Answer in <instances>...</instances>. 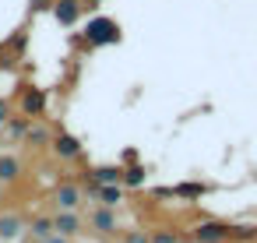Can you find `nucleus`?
Wrapping results in <instances>:
<instances>
[{"label":"nucleus","mask_w":257,"mask_h":243,"mask_svg":"<svg viewBox=\"0 0 257 243\" xmlns=\"http://www.w3.org/2000/svg\"><path fill=\"white\" fill-rule=\"evenodd\" d=\"M81 36H85L88 46H116L120 43V25L113 18H92Z\"/></svg>","instance_id":"nucleus-1"},{"label":"nucleus","mask_w":257,"mask_h":243,"mask_svg":"<svg viewBox=\"0 0 257 243\" xmlns=\"http://www.w3.org/2000/svg\"><path fill=\"white\" fill-rule=\"evenodd\" d=\"M232 236V225H225V222H215V218H208V222H197V229H194V239L197 243H225Z\"/></svg>","instance_id":"nucleus-2"},{"label":"nucleus","mask_w":257,"mask_h":243,"mask_svg":"<svg viewBox=\"0 0 257 243\" xmlns=\"http://www.w3.org/2000/svg\"><path fill=\"white\" fill-rule=\"evenodd\" d=\"M53 18L60 25H78L81 18V0H53Z\"/></svg>","instance_id":"nucleus-3"},{"label":"nucleus","mask_w":257,"mask_h":243,"mask_svg":"<svg viewBox=\"0 0 257 243\" xmlns=\"http://www.w3.org/2000/svg\"><path fill=\"white\" fill-rule=\"evenodd\" d=\"M78 229H81V218H78V211H64V208H57V215H53V232H60V236H78Z\"/></svg>","instance_id":"nucleus-4"},{"label":"nucleus","mask_w":257,"mask_h":243,"mask_svg":"<svg viewBox=\"0 0 257 243\" xmlns=\"http://www.w3.org/2000/svg\"><path fill=\"white\" fill-rule=\"evenodd\" d=\"M53 201H57V208H64V211H78V204H81V190H78L74 183H60V187L53 190Z\"/></svg>","instance_id":"nucleus-5"},{"label":"nucleus","mask_w":257,"mask_h":243,"mask_svg":"<svg viewBox=\"0 0 257 243\" xmlns=\"http://www.w3.org/2000/svg\"><path fill=\"white\" fill-rule=\"evenodd\" d=\"M22 113L25 116H43L46 113V95L39 88H25L22 92Z\"/></svg>","instance_id":"nucleus-6"},{"label":"nucleus","mask_w":257,"mask_h":243,"mask_svg":"<svg viewBox=\"0 0 257 243\" xmlns=\"http://www.w3.org/2000/svg\"><path fill=\"white\" fill-rule=\"evenodd\" d=\"M53 152H57L60 159H78V155H81V141H78L74 134L60 131V134L53 138Z\"/></svg>","instance_id":"nucleus-7"},{"label":"nucleus","mask_w":257,"mask_h":243,"mask_svg":"<svg viewBox=\"0 0 257 243\" xmlns=\"http://www.w3.org/2000/svg\"><path fill=\"white\" fill-rule=\"evenodd\" d=\"M88 180H92V187H102V183H123V169H120V166H99V169L88 173Z\"/></svg>","instance_id":"nucleus-8"},{"label":"nucleus","mask_w":257,"mask_h":243,"mask_svg":"<svg viewBox=\"0 0 257 243\" xmlns=\"http://www.w3.org/2000/svg\"><path fill=\"white\" fill-rule=\"evenodd\" d=\"M95 190V197L106 204V208H116L120 201H123V187L120 183H102V187H92Z\"/></svg>","instance_id":"nucleus-9"},{"label":"nucleus","mask_w":257,"mask_h":243,"mask_svg":"<svg viewBox=\"0 0 257 243\" xmlns=\"http://www.w3.org/2000/svg\"><path fill=\"white\" fill-rule=\"evenodd\" d=\"M22 176V162L15 155H4L0 152V183H15Z\"/></svg>","instance_id":"nucleus-10"},{"label":"nucleus","mask_w":257,"mask_h":243,"mask_svg":"<svg viewBox=\"0 0 257 243\" xmlns=\"http://www.w3.org/2000/svg\"><path fill=\"white\" fill-rule=\"evenodd\" d=\"M92 225L99 229V232H116V215H113V208H95L92 211Z\"/></svg>","instance_id":"nucleus-11"},{"label":"nucleus","mask_w":257,"mask_h":243,"mask_svg":"<svg viewBox=\"0 0 257 243\" xmlns=\"http://www.w3.org/2000/svg\"><path fill=\"white\" fill-rule=\"evenodd\" d=\"M22 236V218L18 215H0V243Z\"/></svg>","instance_id":"nucleus-12"},{"label":"nucleus","mask_w":257,"mask_h":243,"mask_svg":"<svg viewBox=\"0 0 257 243\" xmlns=\"http://www.w3.org/2000/svg\"><path fill=\"white\" fill-rule=\"evenodd\" d=\"M25 141H29V145H36V148H43V145L50 141V131H46V127H39V124H32V127H29V134H25Z\"/></svg>","instance_id":"nucleus-13"},{"label":"nucleus","mask_w":257,"mask_h":243,"mask_svg":"<svg viewBox=\"0 0 257 243\" xmlns=\"http://www.w3.org/2000/svg\"><path fill=\"white\" fill-rule=\"evenodd\" d=\"M50 232H53V218H43V215L32 218V236H36V239H46Z\"/></svg>","instance_id":"nucleus-14"},{"label":"nucleus","mask_w":257,"mask_h":243,"mask_svg":"<svg viewBox=\"0 0 257 243\" xmlns=\"http://www.w3.org/2000/svg\"><path fill=\"white\" fill-rule=\"evenodd\" d=\"M123 183H127V187H141V183H145V166H131V169H123Z\"/></svg>","instance_id":"nucleus-15"},{"label":"nucleus","mask_w":257,"mask_h":243,"mask_svg":"<svg viewBox=\"0 0 257 243\" xmlns=\"http://www.w3.org/2000/svg\"><path fill=\"white\" fill-rule=\"evenodd\" d=\"M176 194H180V197H201L204 187H201V183H183V187H176Z\"/></svg>","instance_id":"nucleus-16"},{"label":"nucleus","mask_w":257,"mask_h":243,"mask_svg":"<svg viewBox=\"0 0 257 243\" xmlns=\"http://www.w3.org/2000/svg\"><path fill=\"white\" fill-rule=\"evenodd\" d=\"M152 243H180V236H176L173 229H159V232L152 236Z\"/></svg>","instance_id":"nucleus-17"},{"label":"nucleus","mask_w":257,"mask_h":243,"mask_svg":"<svg viewBox=\"0 0 257 243\" xmlns=\"http://www.w3.org/2000/svg\"><path fill=\"white\" fill-rule=\"evenodd\" d=\"M123 243H152V236H148L145 229H131V232L123 236Z\"/></svg>","instance_id":"nucleus-18"},{"label":"nucleus","mask_w":257,"mask_h":243,"mask_svg":"<svg viewBox=\"0 0 257 243\" xmlns=\"http://www.w3.org/2000/svg\"><path fill=\"white\" fill-rule=\"evenodd\" d=\"M232 236H236V239H250V236H257V229H253V225H236Z\"/></svg>","instance_id":"nucleus-19"},{"label":"nucleus","mask_w":257,"mask_h":243,"mask_svg":"<svg viewBox=\"0 0 257 243\" xmlns=\"http://www.w3.org/2000/svg\"><path fill=\"white\" fill-rule=\"evenodd\" d=\"M8 120H11V102H8L4 95H0V127H4Z\"/></svg>","instance_id":"nucleus-20"},{"label":"nucleus","mask_w":257,"mask_h":243,"mask_svg":"<svg viewBox=\"0 0 257 243\" xmlns=\"http://www.w3.org/2000/svg\"><path fill=\"white\" fill-rule=\"evenodd\" d=\"M43 243H67V236H60V232H50Z\"/></svg>","instance_id":"nucleus-21"},{"label":"nucleus","mask_w":257,"mask_h":243,"mask_svg":"<svg viewBox=\"0 0 257 243\" xmlns=\"http://www.w3.org/2000/svg\"><path fill=\"white\" fill-rule=\"evenodd\" d=\"M4 145H8V141H4V134H0V152H4Z\"/></svg>","instance_id":"nucleus-22"},{"label":"nucleus","mask_w":257,"mask_h":243,"mask_svg":"<svg viewBox=\"0 0 257 243\" xmlns=\"http://www.w3.org/2000/svg\"><path fill=\"white\" fill-rule=\"evenodd\" d=\"M0 201H4V183H0Z\"/></svg>","instance_id":"nucleus-23"},{"label":"nucleus","mask_w":257,"mask_h":243,"mask_svg":"<svg viewBox=\"0 0 257 243\" xmlns=\"http://www.w3.org/2000/svg\"><path fill=\"white\" fill-rule=\"evenodd\" d=\"M88 4H99V0H88Z\"/></svg>","instance_id":"nucleus-24"}]
</instances>
